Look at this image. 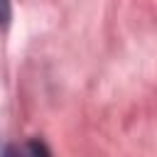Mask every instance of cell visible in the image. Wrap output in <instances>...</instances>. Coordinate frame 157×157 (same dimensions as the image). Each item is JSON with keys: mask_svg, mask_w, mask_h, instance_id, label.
I'll list each match as a JSON object with an SVG mask.
<instances>
[{"mask_svg": "<svg viewBox=\"0 0 157 157\" xmlns=\"http://www.w3.org/2000/svg\"><path fill=\"white\" fill-rule=\"evenodd\" d=\"M25 155L27 157H52V152H49V147L39 140V137H32V140H27L25 142Z\"/></svg>", "mask_w": 157, "mask_h": 157, "instance_id": "6da1fadb", "label": "cell"}, {"mask_svg": "<svg viewBox=\"0 0 157 157\" xmlns=\"http://www.w3.org/2000/svg\"><path fill=\"white\" fill-rule=\"evenodd\" d=\"M12 20V0H0V29H7Z\"/></svg>", "mask_w": 157, "mask_h": 157, "instance_id": "7a4b0ae2", "label": "cell"}, {"mask_svg": "<svg viewBox=\"0 0 157 157\" xmlns=\"http://www.w3.org/2000/svg\"><path fill=\"white\" fill-rule=\"evenodd\" d=\"M2 157H27V155H25V150H22V147H15V145H7V147L2 150Z\"/></svg>", "mask_w": 157, "mask_h": 157, "instance_id": "3957f363", "label": "cell"}]
</instances>
